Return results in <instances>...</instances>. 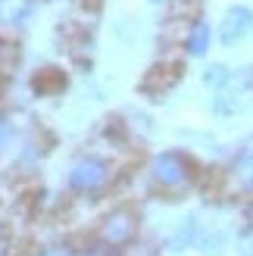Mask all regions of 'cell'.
I'll list each match as a JSON object with an SVG mask.
<instances>
[{
	"label": "cell",
	"mask_w": 253,
	"mask_h": 256,
	"mask_svg": "<svg viewBox=\"0 0 253 256\" xmlns=\"http://www.w3.org/2000/svg\"><path fill=\"white\" fill-rule=\"evenodd\" d=\"M150 175H154L156 188H162V190H184L191 184V162H188L182 153L169 150V153H160L154 160Z\"/></svg>",
	"instance_id": "1"
},
{
	"label": "cell",
	"mask_w": 253,
	"mask_h": 256,
	"mask_svg": "<svg viewBox=\"0 0 253 256\" xmlns=\"http://www.w3.org/2000/svg\"><path fill=\"white\" fill-rule=\"evenodd\" d=\"M110 182V166L97 156H82L69 172V184L78 194H97L100 188H106Z\"/></svg>",
	"instance_id": "2"
},
{
	"label": "cell",
	"mask_w": 253,
	"mask_h": 256,
	"mask_svg": "<svg viewBox=\"0 0 253 256\" xmlns=\"http://www.w3.org/2000/svg\"><path fill=\"white\" fill-rule=\"evenodd\" d=\"M134 232H138L134 212H132V210H116V212L106 216L100 238H104L106 244H112V247H122V244H128V240L134 238Z\"/></svg>",
	"instance_id": "3"
},
{
	"label": "cell",
	"mask_w": 253,
	"mask_h": 256,
	"mask_svg": "<svg viewBox=\"0 0 253 256\" xmlns=\"http://www.w3.org/2000/svg\"><path fill=\"white\" fill-rule=\"evenodd\" d=\"M250 32H253V12L247 6H232L228 12H225L222 25H219V41L225 47H232L238 41H244Z\"/></svg>",
	"instance_id": "4"
},
{
	"label": "cell",
	"mask_w": 253,
	"mask_h": 256,
	"mask_svg": "<svg viewBox=\"0 0 253 256\" xmlns=\"http://www.w3.org/2000/svg\"><path fill=\"white\" fill-rule=\"evenodd\" d=\"M32 16V0H0V22L22 25Z\"/></svg>",
	"instance_id": "5"
},
{
	"label": "cell",
	"mask_w": 253,
	"mask_h": 256,
	"mask_svg": "<svg viewBox=\"0 0 253 256\" xmlns=\"http://www.w3.org/2000/svg\"><path fill=\"white\" fill-rule=\"evenodd\" d=\"M234 178H238V184L241 188H247V190H253V144L238 156V162H234Z\"/></svg>",
	"instance_id": "6"
},
{
	"label": "cell",
	"mask_w": 253,
	"mask_h": 256,
	"mask_svg": "<svg viewBox=\"0 0 253 256\" xmlns=\"http://www.w3.org/2000/svg\"><path fill=\"white\" fill-rule=\"evenodd\" d=\"M206 47H210V28L204 22H197L194 32L188 34V50H191L194 56H200V54H206Z\"/></svg>",
	"instance_id": "7"
},
{
	"label": "cell",
	"mask_w": 253,
	"mask_h": 256,
	"mask_svg": "<svg viewBox=\"0 0 253 256\" xmlns=\"http://www.w3.org/2000/svg\"><path fill=\"white\" fill-rule=\"evenodd\" d=\"M228 82V72H225V66H212L206 72V84H225Z\"/></svg>",
	"instance_id": "8"
},
{
	"label": "cell",
	"mask_w": 253,
	"mask_h": 256,
	"mask_svg": "<svg viewBox=\"0 0 253 256\" xmlns=\"http://www.w3.org/2000/svg\"><path fill=\"white\" fill-rule=\"evenodd\" d=\"M241 253H244V256H253V234L241 240Z\"/></svg>",
	"instance_id": "9"
},
{
	"label": "cell",
	"mask_w": 253,
	"mask_h": 256,
	"mask_svg": "<svg viewBox=\"0 0 253 256\" xmlns=\"http://www.w3.org/2000/svg\"><path fill=\"white\" fill-rule=\"evenodd\" d=\"M91 256H116V247H112V244H106V247H100V250H94Z\"/></svg>",
	"instance_id": "10"
},
{
	"label": "cell",
	"mask_w": 253,
	"mask_h": 256,
	"mask_svg": "<svg viewBox=\"0 0 253 256\" xmlns=\"http://www.w3.org/2000/svg\"><path fill=\"white\" fill-rule=\"evenodd\" d=\"M4 132H6V125H4V119H0V140H4Z\"/></svg>",
	"instance_id": "11"
},
{
	"label": "cell",
	"mask_w": 253,
	"mask_h": 256,
	"mask_svg": "<svg viewBox=\"0 0 253 256\" xmlns=\"http://www.w3.org/2000/svg\"><path fill=\"white\" fill-rule=\"evenodd\" d=\"M247 219H250V225H253V206H250V210H247Z\"/></svg>",
	"instance_id": "12"
}]
</instances>
